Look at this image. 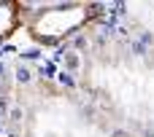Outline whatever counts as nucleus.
Listing matches in <instances>:
<instances>
[{
	"instance_id": "f257e3e1",
	"label": "nucleus",
	"mask_w": 154,
	"mask_h": 137,
	"mask_svg": "<svg viewBox=\"0 0 154 137\" xmlns=\"http://www.w3.org/2000/svg\"><path fill=\"white\" fill-rule=\"evenodd\" d=\"M87 19H89V8H84V5L54 8V11H43L41 16H35V22L30 24V32L38 40H60L62 35H70L79 27H84Z\"/></svg>"
}]
</instances>
